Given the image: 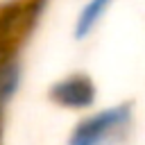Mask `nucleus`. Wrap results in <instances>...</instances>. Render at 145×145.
<instances>
[{"mask_svg": "<svg viewBox=\"0 0 145 145\" xmlns=\"http://www.w3.org/2000/svg\"><path fill=\"white\" fill-rule=\"evenodd\" d=\"M131 118H134L131 102L93 111L72 127L68 145H116L127 136Z\"/></svg>", "mask_w": 145, "mask_h": 145, "instance_id": "obj_1", "label": "nucleus"}, {"mask_svg": "<svg viewBox=\"0 0 145 145\" xmlns=\"http://www.w3.org/2000/svg\"><path fill=\"white\" fill-rule=\"evenodd\" d=\"M48 97L57 106H63L70 111H84L95 104L97 91H95V82L86 72H70L57 79L48 88Z\"/></svg>", "mask_w": 145, "mask_h": 145, "instance_id": "obj_2", "label": "nucleus"}, {"mask_svg": "<svg viewBox=\"0 0 145 145\" xmlns=\"http://www.w3.org/2000/svg\"><path fill=\"white\" fill-rule=\"evenodd\" d=\"M113 0H86L84 7L79 9L75 25H72V36L75 41H84L93 34V29L97 27V23L102 20V16L106 14V9L111 7Z\"/></svg>", "mask_w": 145, "mask_h": 145, "instance_id": "obj_3", "label": "nucleus"}]
</instances>
